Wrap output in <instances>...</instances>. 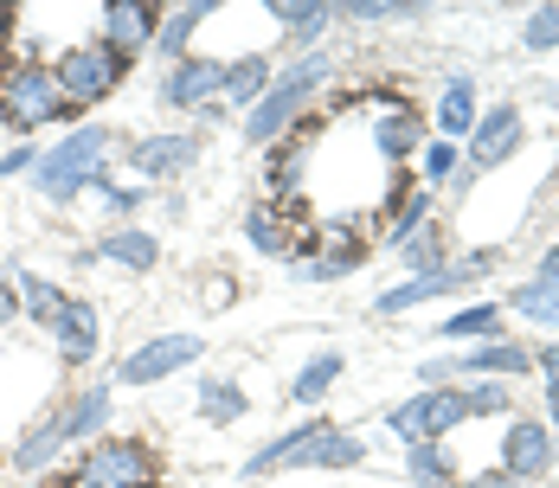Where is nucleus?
Wrapping results in <instances>:
<instances>
[{
    "label": "nucleus",
    "mask_w": 559,
    "mask_h": 488,
    "mask_svg": "<svg viewBox=\"0 0 559 488\" xmlns=\"http://www.w3.org/2000/svg\"><path fill=\"white\" fill-rule=\"evenodd\" d=\"M335 52H296L289 64H277V84L258 97V104L238 116V135L251 142V148H271V142H283L296 122H302V109H309V97L322 91V84H335Z\"/></svg>",
    "instance_id": "nucleus-1"
},
{
    "label": "nucleus",
    "mask_w": 559,
    "mask_h": 488,
    "mask_svg": "<svg viewBox=\"0 0 559 488\" xmlns=\"http://www.w3.org/2000/svg\"><path fill=\"white\" fill-rule=\"evenodd\" d=\"M52 122H64V129H78L84 116L58 97V78L46 58L33 52H7V64H0V129L13 135V142H33L39 129H52Z\"/></svg>",
    "instance_id": "nucleus-2"
},
{
    "label": "nucleus",
    "mask_w": 559,
    "mask_h": 488,
    "mask_svg": "<svg viewBox=\"0 0 559 488\" xmlns=\"http://www.w3.org/2000/svg\"><path fill=\"white\" fill-rule=\"evenodd\" d=\"M110 148H116V135L104 129V122H78V129H64L52 148H39L33 193H39L46 206H78V200L91 193V180L110 167Z\"/></svg>",
    "instance_id": "nucleus-3"
},
{
    "label": "nucleus",
    "mask_w": 559,
    "mask_h": 488,
    "mask_svg": "<svg viewBox=\"0 0 559 488\" xmlns=\"http://www.w3.org/2000/svg\"><path fill=\"white\" fill-rule=\"evenodd\" d=\"M78 488H162V450L148 437H97L84 443V463L71 469Z\"/></svg>",
    "instance_id": "nucleus-4"
},
{
    "label": "nucleus",
    "mask_w": 559,
    "mask_h": 488,
    "mask_svg": "<svg viewBox=\"0 0 559 488\" xmlns=\"http://www.w3.org/2000/svg\"><path fill=\"white\" fill-rule=\"evenodd\" d=\"M129 71H135V64H129V58H116L110 46H97V39H91V46H71V52H58V58H52L58 97L78 109V116L104 104V97H110V91L122 84V78H129Z\"/></svg>",
    "instance_id": "nucleus-5"
},
{
    "label": "nucleus",
    "mask_w": 559,
    "mask_h": 488,
    "mask_svg": "<svg viewBox=\"0 0 559 488\" xmlns=\"http://www.w3.org/2000/svg\"><path fill=\"white\" fill-rule=\"evenodd\" d=\"M489 271H496V251H463V258H450L444 271H431V276H405V283L380 289L373 316H412V309H425V302H444V296H456V289L483 283Z\"/></svg>",
    "instance_id": "nucleus-6"
},
{
    "label": "nucleus",
    "mask_w": 559,
    "mask_h": 488,
    "mask_svg": "<svg viewBox=\"0 0 559 488\" xmlns=\"http://www.w3.org/2000/svg\"><path fill=\"white\" fill-rule=\"evenodd\" d=\"M206 155V142H200V129H155V135H135L129 142V174H135V187H174V180H187L193 167Z\"/></svg>",
    "instance_id": "nucleus-7"
},
{
    "label": "nucleus",
    "mask_w": 559,
    "mask_h": 488,
    "mask_svg": "<svg viewBox=\"0 0 559 488\" xmlns=\"http://www.w3.org/2000/svg\"><path fill=\"white\" fill-rule=\"evenodd\" d=\"M360 264H367V231L347 225V218H329V225H316V245L289 258V276L296 283H341Z\"/></svg>",
    "instance_id": "nucleus-8"
},
{
    "label": "nucleus",
    "mask_w": 559,
    "mask_h": 488,
    "mask_svg": "<svg viewBox=\"0 0 559 488\" xmlns=\"http://www.w3.org/2000/svg\"><path fill=\"white\" fill-rule=\"evenodd\" d=\"M456 425H469V418H463V385L412 392L405 405H392L386 412V431L399 437V443H450Z\"/></svg>",
    "instance_id": "nucleus-9"
},
{
    "label": "nucleus",
    "mask_w": 559,
    "mask_h": 488,
    "mask_svg": "<svg viewBox=\"0 0 559 488\" xmlns=\"http://www.w3.org/2000/svg\"><path fill=\"white\" fill-rule=\"evenodd\" d=\"M200 360H206V341L200 334H155V341H142L135 354L116 360L110 385H162L174 373H187V367H200Z\"/></svg>",
    "instance_id": "nucleus-10"
},
{
    "label": "nucleus",
    "mask_w": 559,
    "mask_h": 488,
    "mask_svg": "<svg viewBox=\"0 0 559 488\" xmlns=\"http://www.w3.org/2000/svg\"><path fill=\"white\" fill-rule=\"evenodd\" d=\"M162 13H168V7H155V0H104V7H97V46H110L116 58L135 64L142 52H155Z\"/></svg>",
    "instance_id": "nucleus-11"
},
{
    "label": "nucleus",
    "mask_w": 559,
    "mask_h": 488,
    "mask_svg": "<svg viewBox=\"0 0 559 488\" xmlns=\"http://www.w3.org/2000/svg\"><path fill=\"white\" fill-rule=\"evenodd\" d=\"M521 135H527L521 104H489L483 116H476L469 142H463V167H469V174H496V167L521 148Z\"/></svg>",
    "instance_id": "nucleus-12"
},
{
    "label": "nucleus",
    "mask_w": 559,
    "mask_h": 488,
    "mask_svg": "<svg viewBox=\"0 0 559 488\" xmlns=\"http://www.w3.org/2000/svg\"><path fill=\"white\" fill-rule=\"evenodd\" d=\"M559 463V437L547 431V418H508L502 425V476L514 483H540V476H554Z\"/></svg>",
    "instance_id": "nucleus-13"
},
{
    "label": "nucleus",
    "mask_w": 559,
    "mask_h": 488,
    "mask_svg": "<svg viewBox=\"0 0 559 488\" xmlns=\"http://www.w3.org/2000/svg\"><path fill=\"white\" fill-rule=\"evenodd\" d=\"M155 97H162V109H193V116H200L206 104L225 97V58L187 52L180 64L162 71V91H155Z\"/></svg>",
    "instance_id": "nucleus-14"
},
{
    "label": "nucleus",
    "mask_w": 559,
    "mask_h": 488,
    "mask_svg": "<svg viewBox=\"0 0 559 488\" xmlns=\"http://www.w3.org/2000/svg\"><path fill=\"white\" fill-rule=\"evenodd\" d=\"M46 341H52V354L64 367H91V360L104 354V309L84 302V296H64V309L52 316Z\"/></svg>",
    "instance_id": "nucleus-15"
},
{
    "label": "nucleus",
    "mask_w": 559,
    "mask_h": 488,
    "mask_svg": "<svg viewBox=\"0 0 559 488\" xmlns=\"http://www.w3.org/2000/svg\"><path fill=\"white\" fill-rule=\"evenodd\" d=\"M329 425H335V418H316V412H309L302 425H289V431L271 437L264 450H251V456L238 463V476H245V483H264V476H296V469H302V456H309V443L329 431Z\"/></svg>",
    "instance_id": "nucleus-16"
},
{
    "label": "nucleus",
    "mask_w": 559,
    "mask_h": 488,
    "mask_svg": "<svg viewBox=\"0 0 559 488\" xmlns=\"http://www.w3.org/2000/svg\"><path fill=\"white\" fill-rule=\"evenodd\" d=\"M425 142H431V122L405 104V97H392V91L373 97V148H380L386 162H412Z\"/></svg>",
    "instance_id": "nucleus-17"
},
{
    "label": "nucleus",
    "mask_w": 559,
    "mask_h": 488,
    "mask_svg": "<svg viewBox=\"0 0 559 488\" xmlns=\"http://www.w3.org/2000/svg\"><path fill=\"white\" fill-rule=\"evenodd\" d=\"M84 258H91V264H110V271H122V276H148L162 264V238H155L148 225H110Z\"/></svg>",
    "instance_id": "nucleus-18"
},
{
    "label": "nucleus",
    "mask_w": 559,
    "mask_h": 488,
    "mask_svg": "<svg viewBox=\"0 0 559 488\" xmlns=\"http://www.w3.org/2000/svg\"><path fill=\"white\" fill-rule=\"evenodd\" d=\"M476 116H483L476 78H469V71H450L444 91H438V109H431V135L463 148V142H469V129H476Z\"/></svg>",
    "instance_id": "nucleus-19"
},
{
    "label": "nucleus",
    "mask_w": 559,
    "mask_h": 488,
    "mask_svg": "<svg viewBox=\"0 0 559 488\" xmlns=\"http://www.w3.org/2000/svg\"><path fill=\"white\" fill-rule=\"evenodd\" d=\"M64 450H71V437H64V398H58L52 412H39V418L26 425V437L13 443V469H20V476H46Z\"/></svg>",
    "instance_id": "nucleus-20"
},
{
    "label": "nucleus",
    "mask_w": 559,
    "mask_h": 488,
    "mask_svg": "<svg viewBox=\"0 0 559 488\" xmlns=\"http://www.w3.org/2000/svg\"><path fill=\"white\" fill-rule=\"evenodd\" d=\"M110 425H116V385L110 380H91L64 398V437L71 443H97V437H110Z\"/></svg>",
    "instance_id": "nucleus-21"
},
{
    "label": "nucleus",
    "mask_w": 559,
    "mask_h": 488,
    "mask_svg": "<svg viewBox=\"0 0 559 488\" xmlns=\"http://www.w3.org/2000/svg\"><path fill=\"white\" fill-rule=\"evenodd\" d=\"M238 231H245V245L251 251H264V258H296V251H309L316 245V225L309 231H296L283 206H251V213L238 218Z\"/></svg>",
    "instance_id": "nucleus-22"
},
{
    "label": "nucleus",
    "mask_w": 559,
    "mask_h": 488,
    "mask_svg": "<svg viewBox=\"0 0 559 488\" xmlns=\"http://www.w3.org/2000/svg\"><path fill=\"white\" fill-rule=\"evenodd\" d=\"M367 463H373L367 437L329 425V431L309 443V456H302V469H296V476H347V469H367Z\"/></svg>",
    "instance_id": "nucleus-23"
},
{
    "label": "nucleus",
    "mask_w": 559,
    "mask_h": 488,
    "mask_svg": "<svg viewBox=\"0 0 559 488\" xmlns=\"http://www.w3.org/2000/svg\"><path fill=\"white\" fill-rule=\"evenodd\" d=\"M264 13L277 20L302 52H322V39H329V26H335V0H271Z\"/></svg>",
    "instance_id": "nucleus-24"
},
{
    "label": "nucleus",
    "mask_w": 559,
    "mask_h": 488,
    "mask_svg": "<svg viewBox=\"0 0 559 488\" xmlns=\"http://www.w3.org/2000/svg\"><path fill=\"white\" fill-rule=\"evenodd\" d=\"M213 13H219L213 0H180V7H168V13H162V33H155V58H162V64H180L187 46L206 33Z\"/></svg>",
    "instance_id": "nucleus-25"
},
{
    "label": "nucleus",
    "mask_w": 559,
    "mask_h": 488,
    "mask_svg": "<svg viewBox=\"0 0 559 488\" xmlns=\"http://www.w3.org/2000/svg\"><path fill=\"white\" fill-rule=\"evenodd\" d=\"M193 405H200V418H206L213 431H231V425H245V418H251V392H245L238 380H225V373H200Z\"/></svg>",
    "instance_id": "nucleus-26"
},
{
    "label": "nucleus",
    "mask_w": 559,
    "mask_h": 488,
    "mask_svg": "<svg viewBox=\"0 0 559 488\" xmlns=\"http://www.w3.org/2000/svg\"><path fill=\"white\" fill-rule=\"evenodd\" d=\"M502 316H514V322L540 328L547 341H559V283H540V276H521V283L508 289Z\"/></svg>",
    "instance_id": "nucleus-27"
},
{
    "label": "nucleus",
    "mask_w": 559,
    "mask_h": 488,
    "mask_svg": "<svg viewBox=\"0 0 559 488\" xmlns=\"http://www.w3.org/2000/svg\"><path fill=\"white\" fill-rule=\"evenodd\" d=\"M341 373H347V354L341 347H322V354H309L296 373H289V405H302V412H316L329 392L341 385Z\"/></svg>",
    "instance_id": "nucleus-28"
},
{
    "label": "nucleus",
    "mask_w": 559,
    "mask_h": 488,
    "mask_svg": "<svg viewBox=\"0 0 559 488\" xmlns=\"http://www.w3.org/2000/svg\"><path fill=\"white\" fill-rule=\"evenodd\" d=\"M271 84H277V64H271L264 52L225 58V97H219V104L231 109V116H245V109H251L258 97H264V91H271Z\"/></svg>",
    "instance_id": "nucleus-29"
},
{
    "label": "nucleus",
    "mask_w": 559,
    "mask_h": 488,
    "mask_svg": "<svg viewBox=\"0 0 559 488\" xmlns=\"http://www.w3.org/2000/svg\"><path fill=\"white\" fill-rule=\"evenodd\" d=\"M7 283H13V296H20V322L52 328V316L64 309V289H58L52 276L33 271V264H7Z\"/></svg>",
    "instance_id": "nucleus-30"
},
{
    "label": "nucleus",
    "mask_w": 559,
    "mask_h": 488,
    "mask_svg": "<svg viewBox=\"0 0 559 488\" xmlns=\"http://www.w3.org/2000/svg\"><path fill=\"white\" fill-rule=\"evenodd\" d=\"M431 334L438 341H450V347H483V341H502L508 322H502V302H469V309H450L444 322H431Z\"/></svg>",
    "instance_id": "nucleus-31"
},
{
    "label": "nucleus",
    "mask_w": 559,
    "mask_h": 488,
    "mask_svg": "<svg viewBox=\"0 0 559 488\" xmlns=\"http://www.w3.org/2000/svg\"><path fill=\"white\" fill-rule=\"evenodd\" d=\"M456 456L450 443H405V483L412 488H456Z\"/></svg>",
    "instance_id": "nucleus-32"
},
{
    "label": "nucleus",
    "mask_w": 559,
    "mask_h": 488,
    "mask_svg": "<svg viewBox=\"0 0 559 488\" xmlns=\"http://www.w3.org/2000/svg\"><path fill=\"white\" fill-rule=\"evenodd\" d=\"M431 218H438V193L431 187H399V200H392V213H386V245H405Z\"/></svg>",
    "instance_id": "nucleus-33"
},
{
    "label": "nucleus",
    "mask_w": 559,
    "mask_h": 488,
    "mask_svg": "<svg viewBox=\"0 0 559 488\" xmlns=\"http://www.w3.org/2000/svg\"><path fill=\"white\" fill-rule=\"evenodd\" d=\"M392 251H399V271L405 276H431V271H444L450 264L444 258V225H438V218H431L425 231H412L405 245H392Z\"/></svg>",
    "instance_id": "nucleus-34"
},
{
    "label": "nucleus",
    "mask_w": 559,
    "mask_h": 488,
    "mask_svg": "<svg viewBox=\"0 0 559 488\" xmlns=\"http://www.w3.org/2000/svg\"><path fill=\"white\" fill-rule=\"evenodd\" d=\"M418 13H431L425 0H341L335 20L347 26H386V20H418Z\"/></svg>",
    "instance_id": "nucleus-35"
},
{
    "label": "nucleus",
    "mask_w": 559,
    "mask_h": 488,
    "mask_svg": "<svg viewBox=\"0 0 559 488\" xmlns=\"http://www.w3.org/2000/svg\"><path fill=\"white\" fill-rule=\"evenodd\" d=\"M91 200L104 206V218H135L142 206H148V187H135V180L122 187V180H116L110 167H104V174L91 180Z\"/></svg>",
    "instance_id": "nucleus-36"
},
{
    "label": "nucleus",
    "mask_w": 559,
    "mask_h": 488,
    "mask_svg": "<svg viewBox=\"0 0 559 488\" xmlns=\"http://www.w3.org/2000/svg\"><path fill=\"white\" fill-rule=\"evenodd\" d=\"M463 418H514V385L508 380H469L463 385Z\"/></svg>",
    "instance_id": "nucleus-37"
},
{
    "label": "nucleus",
    "mask_w": 559,
    "mask_h": 488,
    "mask_svg": "<svg viewBox=\"0 0 559 488\" xmlns=\"http://www.w3.org/2000/svg\"><path fill=\"white\" fill-rule=\"evenodd\" d=\"M456 174H463V148L431 135V142L418 148V187H431V193H438V187H450Z\"/></svg>",
    "instance_id": "nucleus-38"
},
{
    "label": "nucleus",
    "mask_w": 559,
    "mask_h": 488,
    "mask_svg": "<svg viewBox=\"0 0 559 488\" xmlns=\"http://www.w3.org/2000/svg\"><path fill=\"white\" fill-rule=\"evenodd\" d=\"M521 46L534 58L559 52V0H540V7H527V20H521Z\"/></svg>",
    "instance_id": "nucleus-39"
},
{
    "label": "nucleus",
    "mask_w": 559,
    "mask_h": 488,
    "mask_svg": "<svg viewBox=\"0 0 559 488\" xmlns=\"http://www.w3.org/2000/svg\"><path fill=\"white\" fill-rule=\"evenodd\" d=\"M534 373L547 385V431L559 437V341H540L534 347Z\"/></svg>",
    "instance_id": "nucleus-40"
},
{
    "label": "nucleus",
    "mask_w": 559,
    "mask_h": 488,
    "mask_svg": "<svg viewBox=\"0 0 559 488\" xmlns=\"http://www.w3.org/2000/svg\"><path fill=\"white\" fill-rule=\"evenodd\" d=\"M33 167H39V148L33 142H7L0 148V180H20V174L33 180Z\"/></svg>",
    "instance_id": "nucleus-41"
},
{
    "label": "nucleus",
    "mask_w": 559,
    "mask_h": 488,
    "mask_svg": "<svg viewBox=\"0 0 559 488\" xmlns=\"http://www.w3.org/2000/svg\"><path fill=\"white\" fill-rule=\"evenodd\" d=\"M20 322V296H13V283L0 276V328H13Z\"/></svg>",
    "instance_id": "nucleus-42"
},
{
    "label": "nucleus",
    "mask_w": 559,
    "mask_h": 488,
    "mask_svg": "<svg viewBox=\"0 0 559 488\" xmlns=\"http://www.w3.org/2000/svg\"><path fill=\"white\" fill-rule=\"evenodd\" d=\"M456 488H521L514 476H502V469H489V476H463Z\"/></svg>",
    "instance_id": "nucleus-43"
},
{
    "label": "nucleus",
    "mask_w": 559,
    "mask_h": 488,
    "mask_svg": "<svg viewBox=\"0 0 559 488\" xmlns=\"http://www.w3.org/2000/svg\"><path fill=\"white\" fill-rule=\"evenodd\" d=\"M534 276H540V283H559V238H554V245H547V258L534 264Z\"/></svg>",
    "instance_id": "nucleus-44"
},
{
    "label": "nucleus",
    "mask_w": 559,
    "mask_h": 488,
    "mask_svg": "<svg viewBox=\"0 0 559 488\" xmlns=\"http://www.w3.org/2000/svg\"><path fill=\"white\" fill-rule=\"evenodd\" d=\"M206 302H213V309L231 302V276H213V283H206Z\"/></svg>",
    "instance_id": "nucleus-45"
},
{
    "label": "nucleus",
    "mask_w": 559,
    "mask_h": 488,
    "mask_svg": "<svg viewBox=\"0 0 559 488\" xmlns=\"http://www.w3.org/2000/svg\"><path fill=\"white\" fill-rule=\"evenodd\" d=\"M7 469H13V450H7V443H0V483H7Z\"/></svg>",
    "instance_id": "nucleus-46"
},
{
    "label": "nucleus",
    "mask_w": 559,
    "mask_h": 488,
    "mask_svg": "<svg viewBox=\"0 0 559 488\" xmlns=\"http://www.w3.org/2000/svg\"><path fill=\"white\" fill-rule=\"evenodd\" d=\"M52 488H78V476H58V483Z\"/></svg>",
    "instance_id": "nucleus-47"
}]
</instances>
